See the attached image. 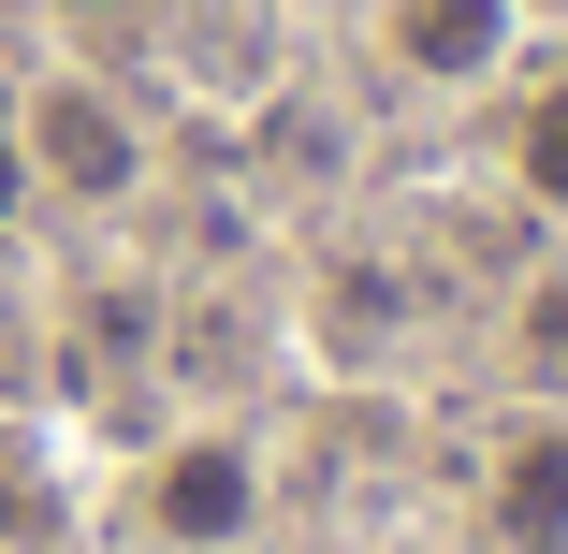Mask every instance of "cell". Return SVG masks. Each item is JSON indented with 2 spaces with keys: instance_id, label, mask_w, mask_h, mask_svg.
<instances>
[{
  "instance_id": "6",
  "label": "cell",
  "mask_w": 568,
  "mask_h": 554,
  "mask_svg": "<svg viewBox=\"0 0 568 554\" xmlns=\"http://www.w3.org/2000/svg\"><path fill=\"white\" fill-rule=\"evenodd\" d=\"M510 336H525V365H568V278H525V321H510Z\"/></svg>"
},
{
  "instance_id": "3",
  "label": "cell",
  "mask_w": 568,
  "mask_h": 554,
  "mask_svg": "<svg viewBox=\"0 0 568 554\" xmlns=\"http://www.w3.org/2000/svg\"><path fill=\"white\" fill-rule=\"evenodd\" d=\"M481 525H496V554H568V409H510L496 423Z\"/></svg>"
},
{
  "instance_id": "4",
  "label": "cell",
  "mask_w": 568,
  "mask_h": 554,
  "mask_svg": "<svg viewBox=\"0 0 568 554\" xmlns=\"http://www.w3.org/2000/svg\"><path fill=\"white\" fill-rule=\"evenodd\" d=\"M379 44H394V73H423V88H481V73L510 59V0H394Z\"/></svg>"
},
{
  "instance_id": "7",
  "label": "cell",
  "mask_w": 568,
  "mask_h": 554,
  "mask_svg": "<svg viewBox=\"0 0 568 554\" xmlns=\"http://www.w3.org/2000/svg\"><path fill=\"white\" fill-rule=\"evenodd\" d=\"M59 16H73V30H118V16H132V0H59Z\"/></svg>"
},
{
  "instance_id": "1",
  "label": "cell",
  "mask_w": 568,
  "mask_h": 554,
  "mask_svg": "<svg viewBox=\"0 0 568 554\" xmlns=\"http://www.w3.org/2000/svg\"><path fill=\"white\" fill-rule=\"evenodd\" d=\"M16 147L59 204H132L146 190V132H132V102L102 88V73H30L16 88Z\"/></svg>"
},
{
  "instance_id": "5",
  "label": "cell",
  "mask_w": 568,
  "mask_h": 554,
  "mask_svg": "<svg viewBox=\"0 0 568 554\" xmlns=\"http://www.w3.org/2000/svg\"><path fill=\"white\" fill-rule=\"evenodd\" d=\"M496 161H510V190H525L539 219H568V59H539V73L510 88V118H496Z\"/></svg>"
},
{
  "instance_id": "2",
  "label": "cell",
  "mask_w": 568,
  "mask_h": 554,
  "mask_svg": "<svg viewBox=\"0 0 568 554\" xmlns=\"http://www.w3.org/2000/svg\"><path fill=\"white\" fill-rule=\"evenodd\" d=\"M146 525H161L175 554H234V540L263 525V437H248V423H190V437H161Z\"/></svg>"
}]
</instances>
